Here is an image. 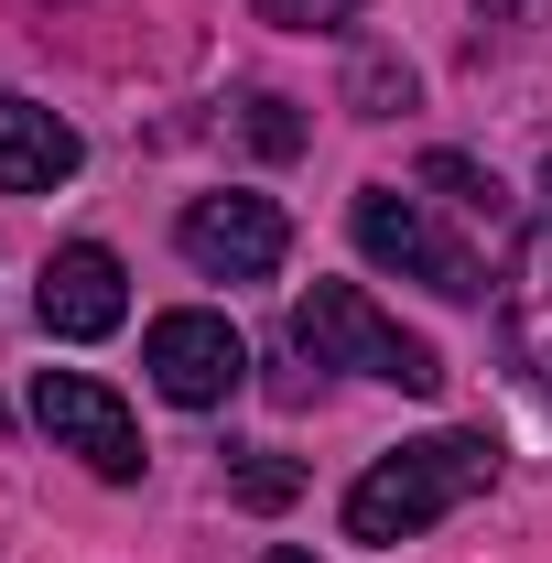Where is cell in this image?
<instances>
[{"mask_svg": "<svg viewBox=\"0 0 552 563\" xmlns=\"http://www.w3.org/2000/svg\"><path fill=\"white\" fill-rule=\"evenodd\" d=\"M498 477V433H422V444H390L357 488H346V542H412L444 509Z\"/></svg>", "mask_w": 552, "mask_h": 563, "instance_id": "obj_1", "label": "cell"}, {"mask_svg": "<svg viewBox=\"0 0 552 563\" xmlns=\"http://www.w3.org/2000/svg\"><path fill=\"white\" fill-rule=\"evenodd\" d=\"M292 347L314 357V368L390 379V390H412V401H433V390H444V357H433V336H412L401 314H379L357 282H314V292L292 303Z\"/></svg>", "mask_w": 552, "mask_h": 563, "instance_id": "obj_2", "label": "cell"}, {"mask_svg": "<svg viewBox=\"0 0 552 563\" xmlns=\"http://www.w3.org/2000/svg\"><path fill=\"white\" fill-rule=\"evenodd\" d=\"M346 228H357V250L379 261V272H401V282H422V292H444V303H477L487 282H477V261L422 217V196H401V185H357V207H346Z\"/></svg>", "mask_w": 552, "mask_h": 563, "instance_id": "obj_3", "label": "cell"}, {"mask_svg": "<svg viewBox=\"0 0 552 563\" xmlns=\"http://www.w3.org/2000/svg\"><path fill=\"white\" fill-rule=\"evenodd\" d=\"M33 422L66 444L87 477H109V488H131V477H141V422H131V401H120L109 379H87V368H44V379H33Z\"/></svg>", "mask_w": 552, "mask_h": 563, "instance_id": "obj_4", "label": "cell"}, {"mask_svg": "<svg viewBox=\"0 0 552 563\" xmlns=\"http://www.w3.org/2000/svg\"><path fill=\"white\" fill-rule=\"evenodd\" d=\"M141 368H152V390H163V401L217 412V401L250 379V347H239V325H228V314H207V303H174V314H152Z\"/></svg>", "mask_w": 552, "mask_h": 563, "instance_id": "obj_5", "label": "cell"}, {"mask_svg": "<svg viewBox=\"0 0 552 563\" xmlns=\"http://www.w3.org/2000/svg\"><path fill=\"white\" fill-rule=\"evenodd\" d=\"M174 250L207 282H272L281 250H292V217L272 196H196V207L174 217Z\"/></svg>", "mask_w": 552, "mask_h": 563, "instance_id": "obj_6", "label": "cell"}, {"mask_svg": "<svg viewBox=\"0 0 552 563\" xmlns=\"http://www.w3.org/2000/svg\"><path fill=\"white\" fill-rule=\"evenodd\" d=\"M33 314H44V336H66V347L120 336V314H131V272H120V250H98V239L55 250V261H44V292H33Z\"/></svg>", "mask_w": 552, "mask_h": 563, "instance_id": "obj_7", "label": "cell"}, {"mask_svg": "<svg viewBox=\"0 0 552 563\" xmlns=\"http://www.w3.org/2000/svg\"><path fill=\"white\" fill-rule=\"evenodd\" d=\"M76 163H87L76 120H55L44 98H0V196H55Z\"/></svg>", "mask_w": 552, "mask_h": 563, "instance_id": "obj_8", "label": "cell"}, {"mask_svg": "<svg viewBox=\"0 0 552 563\" xmlns=\"http://www.w3.org/2000/svg\"><path fill=\"white\" fill-rule=\"evenodd\" d=\"M509 347L531 379H552V228L509 261Z\"/></svg>", "mask_w": 552, "mask_h": 563, "instance_id": "obj_9", "label": "cell"}, {"mask_svg": "<svg viewBox=\"0 0 552 563\" xmlns=\"http://www.w3.org/2000/svg\"><path fill=\"white\" fill-rule=\"evenodd\" d=\"M422 185H433L444 207H466V217H487V228H498V174H487V163H466V152H433V163H422Z\"/></svg>", "mask_w": 552, "mask_h": 563, "instance_id": "obj_10", "label": "cell"}, {"mask_svg": "<svg viewBox=\"0 0 552 563\" xmlns=\"http://www.w3.org/2000/svg\"><path fill=\"white\" fill-rule=\"evenodd\" d=\"M346 109H357V120H390V109H412V66H390V55H368V66L346 76Z\"/></svg>", "mask_w": 552, "mask_h": 563, "instance_id": "obj_11", "label": "cell"}, {"mask_svg": "<svg viewBox=\"0 0 552 563\" xmlns=\"http://www.w3.org/2000/svg\"><path fill=\"white\" fill-rule=\"evenodd\" d=\"M228 488H239V509H292V498H303V466H281V455H250Z\"/></svg>", "mask_w": 552, "mask_h": 563, "instance_id": "obj_12", "label": "cell"}, {"mask_svg": "<svg viewBox=\"0 0 552 563\" xmlns=\"http://www.w3.org/2000/svg\"><path fill=\"white\" fill-rule=\"evenodd\" d=\"M261 22H281V33H336V22H357V0H261Z\"/></svg>", "mask_w": 552, "mask_h": 563, "instance_id": "obj_13", "label": "cell"}, {"mask_svg": "<svg viewBox=\"0 0 552 563\" xmlns=\"http://www.w3.org/2000/svg\"><path fill=\"white\" fill-rule=\"evenodd\" d=\"M250 131H261V152H292V141H303L292 120H281V98H250Z\"/></svg>", "mask_w": 552, "mask_h": 563, "instance_id": "obj_14", "label": "cell"}, {"mask_svg": "<svg viewBox=\"0 0 552 563\" xmlns=\"http://www.w3.org/2000/svg\"><path fill=\"white\" fill-rule=\"evenodd\" d=\"M531 11H552V0H477V22H531Z\"/></svg>", "mask_w": 552, "mask_h": 563, "instance_id": "obj_15", "label": "cell"}, {"mask_svg": "<svg viewBox=\"0 0 552 563\" xmlns=\"http://www.w3.org/2000/svg\"><path fill=\"white\" fill-rule=\"evenodd\" d=\"M272 563H314V553H272Z\"/></svg>", "mask_w": 552, "mask_h": 563, "instance_id": "obj_16", "label": "cell"}, {"mask_svg": "<svg viewBox=\"0 0 552 563\" xmlns=\"http://www.w3.org/2000/svg\"><path fill=\"white\" fill-rule=\"evenodd\" d=\"M542 207H552V174H542Z\"/></svg>", "mask_w": 552, "mask_h": 563, "instance_id": "obj_17", "label": "cell"}]
</instances>
